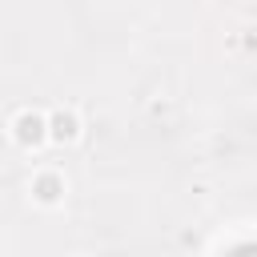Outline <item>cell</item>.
I'll return each instance as SVG.
<instances>
[{
  "label": "cell",
  "mask_w": 257,
  "mask_h": 257,
  "mask_svg": "<svg viewBox=\"0 0 257 257\" xmlns=\"http://www.w3.org/2000/svg\"><path fill=\"white\" fill-rule=\"evenodd\" d=\"M28 197H32V205H40V209H56V205H64V197H68V177H64L56 165H40V169H32V177H28Z\"/></svg>",
  "instance_id": "7a4b0ae2"
},
{
  "label": "cell",
  "mask_w": 257,
  "mask_h": 257,
  "mask_svg": "<svg viewBox=\"0 0 257 257\" xmlns=\"http://www.w3.org/2000/svg\"><path fill=\"white\" fill-rule=\"evenodd\" d=\"M8 141H12L20 153L44 149V145H48V112H40V108H32V104L16 108V112L8 116Z\"/></svg>",
  "instance_id": "6da1fadb"
},
{
  "label": "cell",
  "mask_w": 257,
  "mask_h": 257,
  "mask_svg": "<svg viewBox=\"0 0 257 257\" xmlns=\"http://www.w3.org/2000/svg\"><path fill=\"white\" fill-rule=\"evenodd\" d=\"M80 133H84V120H80V112L72 104H56L48 112V145H60V149L64 145H76Z\"/></svg>",
  "instance_id": "3957f363"
}]
</instances>
